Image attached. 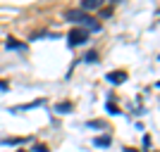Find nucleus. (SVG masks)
Listing matches in <instances>:
<instances>
[{
    "mask_svg": "<svg viewBox=\"0 0 160 152\" xmlns=\"http://www.w3.org/2000/svg\"><path fill=\"white\" fill-rule=\"evenodd\" d=\"M55 112H60V114L72 112V102H60V105H55Z\"/></svg>",
    "mask_w": 160,
    "mask_h": 152,
    "instance_id": "6e6552de",
    "label": "nucleus"
},
{
    "mask_svg": "<svg viewBox=\"0 0 160 152\" xmlns=\"http://www.w3.org/2000/svg\"><path fill=\"white\" fill-rule=\"evenodd\" d=\"M143 147H151V136H143Z\"/></svg>",
    "mask_w": 160,
    "mask_h": 152,
    "instance_id": "4468645a",
    "label": "nucleus"
},
{
    "mask_svg": "<svg viewBox=\"0 0 160 152\" xmlns=\"http://www.w3.org/2000/svg\"><path fill=\"white\" fill-rule=\"evenodd\" d=\"M105 107H108V112H110V114H120V109H117V107H115L112 102H108Z\"/></svg>",
    "mask_w": 160,
    "mask_h": 152,
    "instance_id": "9b49d317",
    "label": "nucleus"
},
{
    "mask_svg": "<svg viewBox=\"0 0 160 152\" xmlns=\"http://www.w3.org/2000/svg\"><path fill=\"white\" fill-rule=\"evenodd\" d=\"M91 128H105V121H88Z\"/></svg>",
    "mask_w": 160,
    "mask_h": 152,
    "instance_id": "9d476101",
    "label": "nucleus"
},
{
    "mask_svg": "<svg viewBox=\"0 0 160 152\" xmlns=\"http://www.w3.org/2000/svg\"><path fill=\"white\" fill-rule=\"evenodd\" d=\"M84 60H86V62H98V55H96V53H88Z\"/></svg>",
    "mask_w": 160,
    "mask_h": 152,
    "instance_id": "f8f14e48",
    "label": "nucleus"
},
{
    "mask_svg": "<svg viewBox=\"0 0 160 152\" xmlns=\"http://www.w3.org/2000/svg\"><path fill=\"white\" fill-rule=\"evenodd\" d=\"M108 81H110V83H115V86H117V83H124V81H127V71H122V69L110 71V74H108Z\"/></svg>",
    "mask_w": 160,
    "mask_h": 152,
    "instance_id": "20e7f679",
    "label": "nucleus"
},
{
    "mask_svg": "<svg viewBox=\"0 0 160 152\" xmlns=\"http://www.w3.org/2000/svg\"><path fill=\"white\" fill-rule=\"evenodd\" d=\"M41 105H46V100L41 98V100H33V102H27V105H19V107H12L10 112L17 114V112H27V109H33V107H41Z\"/></svg>",
    "mask_w": 160,
    "mask_h": 152,
    "instance_id": "7ed1b4c3",
    "label": "nucleus"
},
{
    "mask_svg": "<svg viewBox=\"0 0 160 152\" xmlns=\"http://www.w3.org/2000/svg\"><path fill=\"white\" fill-rule=\"evenodd\" d=\"M65 19L72 21V24H86V29H93V31H100V24H96L88 14L79 12V10H69V12H65Z\"/></svg>",
    "mask_w": 160,
    "mask_h": 152,
    "instance_id": "f257e3e1",
    "label": "nucleus"
},
{
    "mask_svg": "<svg viewBox=\"0 0 160 152\" xmlns=\"http://www.w3.org/2000/svg\"><path fill=\"white\" fill-rule=\"evenodd\" d=\"M0 88H2V90H7V81H0Z\"/></svg>",
    "mask_w": 160,
    "mask_h": 152,
    "instance_id": "2eb2a0df",
    "label": "nucleus"
},
{
    "mask_svg": "<svg viewBox=\"0 0 160 152\" xmlns=\"http://www.w3.org/2000/svg\"><path fill=\"white\" fill-rule=\"evenodd\" d=\"M88 40V29H81V26H77V29H72V31H69V36H67V43H69V45H84V43H86Z\"/></svg>",
    "mask_w": 160,
    "mask_h": 152,
    "instance_id": "f03ea898",
    "label": "nucleus"
},
{
    "mask_svg": "<svg viewBox=\"0 0 160 152\" xmlns=\"http://www.w3.org/2000/svg\"><path fill=\"white\" fill-rule=\"evenodd\" d=\"M5 48H7V50H24L27 45H24V43H19V40H12V38H10V40L5 43Z\"/></svg>",
    "mask_w": 160,
    "mask_h": 152,
    "instance_id": "0eeeda50",
    "label": "nucleus"
},
{
    "mask_svg": "<svg viewBox=\"0 0 160 152\" xmlns=\"http://www.w3.org/2000/svg\"><path fill=\"white\" fill-rule=\"evenodd\" d=\"M124 152H139V150H124Z\"/></svg>",
    "mask_w": 160,
    "mask_h": 152,
    "instance_id": "dca6fc26",
    "label": "nucleus"
},
{
    "mask_svg": "<svg viewBox=\"0 0 160 152\" xmlns=\"http://www.w3.org/2000/svg\"><path fill=\"white\" fill-rule=\"evenodd\" d=\"M24 140L27 138H5L2 143H5V145H19V143H24Z\"/></svg>",
    "mask_w": 160,
    "mask_h": 152,
    "instance_id": "1a4fd4ad",
    "label": "nucleus"
},
{
    "mask_svg": "<svg viewBox=\"0 0 160 152\" xmlns=\"http://www.w3.org/2000/svg\"><path fill=\"white\" fill-rule=\"evenodd\" d=\"M100 7H103V0H81V10H84V12L100 10Z\"/></svg>",
    "mask_w": 160,
    "mask_h": 152,
    "instance_id": "39448f33",
    "label": "nucleus"
},
{
    "mask_svg": "<svg viewBox=\"0 0 160 152\" xmlns=\"http://www.w3.org/2000/svg\"><path fill=\"white\" fill-rule=\"evenodd\" d=\"M110 143H112V138H110V136H98V138H93V145H96V147H108Z\"/></svg>",
    "mask_w": 160,
    "mask_h": 152,
    "instance_id": "423d86ee",
    "label": "nucleus"
},
{
    "mask_svg": "<svg viewBox=\"0 0 160 152\" xmlns=\"http://www.w3.org/2000/svg\"><path fill=\"white\" fill-rule=\"evenodd\" d=\"M112 2H120V0H112Z\"/></svg>",
    "mask_w": 160,
    "mask_h": 152,
    "instance_id": "f3484780",
    "label": "nucleus"
},
{
    "mask_svg": "<svg viewBox=\"0 0 160 152\" xmlns=\"http://www.w3.org/2000/svg\"><path fill=\"white\" fill-rule=\"evenodd\" d=\"M33 152H48V147L46 145H36V147H33Z\"/></svg>",
    "mask_w": 160,
    "mask_h": 152,
    "instance_id": "ddd939ff",
    "label": "nucleus"
}]
</instances>
